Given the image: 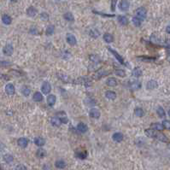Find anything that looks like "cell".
I'll use <instances>...</instances> for the list:
<instances>
[{"instance_id": "6da1fadb", "label": "cell", "mask_w": 170, "mask_h": 170, "mask_svg": "<svg viewBox=\"0 0 170 170\" xmlns=\"http://www.w3.org/2000/svg\"><path fill=\"white\" fill-rule=\"evenodd\" d=\"M146 9L145 8H139L138 9L136 10L135 14H136V16L137 17H139V19H141L142 21H144L146 17Z\"/></svg>"}, {"instance_id": "7a4b0ae2", "label": "cell", "mask_w": 170, "mask_h": 170, "mask_svg": "<svg viewBox=\"0 0 170 170\" xmlns=\"http://www.w3.org/2000/svg\"><path fill=\"white\" fill-rule=\"evenodd\" d=\"M108 50H109V51H110L114 56H115V57L116 58L117 60H118V62L120 64H125V61H124L123 57L118 53V52H116L115 50H113V49L110 48V47H108Z\"/></svg>"}, {"instance_id": "3957f363", "label": "cell", "mask_w": 170, "mask_h": 170, "mask_svg": "<svg viewBox=\"0 0 170 170\" xmlns=\"http://www.w3.org/2000/svg\"><path fill=\"white\" fill-rule=\"evenodd\" d=\"M3 52H4V54L6 55V56H11L13 54V52H14V48L11 45H6L5 46L3 49Z\"/></svg>"}, {"instance_id": "277c9868", "label": "cell", "mask_w": 170, "mask_h": 170, "mask_svg": "<svg viewBox=\"0 0 170 170\" xmlns=\"http://www.w3.org/2000/svg\"><path fill=\"white\" fill-rule=\"evenodd\" d=\"M129 2L127 1V0H122V1H120V4H119V7H120V9L122 11H127L129 9Z\"/></svg>"}, {"instance_id": "5b68a950", "label": "cell", "mask_w": 170, "mask_h": 170, "mask_svg": "<svg viewBox=\"0 0 170 170\" xmlns=\"http://www.w3.org/2000/svg\"><path fill=\"white\" fill-rule=\"evenodd\" d=\"M66 40L68 44L70 45H75L77 43V40L75 37L73 35V34H68L67 36H66Z\"/></svg>"}, {"instance_id": "8992f818", "label": "cell", "mask_w": 170, "mask_h": 170, "mask_svg": "<svg viewBox=\"0 0 170 170\" xmlns=\"http://www.w3.org/2000/svg\"><path fill=\"white\" fill-rule=\"evenodd\" d=\"M51 86L50 83L45 82L43 85H42L41 91H42V92H43L44 94H48L51 91Z\"/></svg>"}, {"instance_id": "52a82bcc", "label": "cell", "mask_w": 170, "mask_h": 170, "mask_svg": "<svg viewBox=\"0 0 170 170\" xmlns=\"http://www.w3.org/2000/svg\"><path fill=\"white\" fill-rule=\"evenodd\" d=\"M5 91L8 95H14L15 94V86L12 84H8L5 86Z\"/></svg>"}, {"instance_id": "ba28073f", "label": "cell", "mask_w": 170, "mask_h": 170, "mask_svg": "<svg viewBox=\"0 0 170 170\" xmlns=\"http://www.w3.org/2000/svg\"><path fill=\"white\" fill-rule=\"evenodd\" d=\"M17 145L21 148H26L28 145V139L26 138H20L17 140Z\"/></svg>"}, {"instance_id": "9c48e42d", "label": "cell", "mask_w": 170, "mask_h": 170, "mask_svg": "<svg viewBox=\"0 0 170 170\" xmlns=\"http://www.w3.org/2000/svg\"><path fill=\"white\" fill-rule=\"evenodd\" d=\"M146 87L148 90H154L158 87V83L156 80H150L146 85Z\"/></svg>"}, {"instance_id": "30bf717a", "label": "cell", "mask_w": 170, "mask_h": 170, "mask_svg": "<svg viewBox=\"0 0 170 170\" xmlns=\"http://www.w3.org/2000/svg\"><path fill=\"white\" fill-rule=\"evenodd\" d=\"M57 116L60 118L62 123H63V124H67V123L68 122V117H67V116H66V114H65V112H63V111H62V112L57 113Z\"/></svg>"}, {"instance_id": "8fae6325", "label": "cell", "mask_w": 170, "mask_h": 170, "mask_svg": "<svg viewBox=\"0 0 170 170\" xmlns=\"http://www.w3.org/2000/svg\"><path fill=\"white\" fill-rule=\"evenodd\" d=\"M57 77L59 78L61 80L63 81V82H66V83L70 82V80H71L70 78H69V76H68L67 74H63V73H57Z\"/></svg>"}, {"instance_id": "7c38bea8", "label": "cell", "mask_w": 170, "mask_h": 170, "mask_svg": "<svg viewBox=\"0 0 170 170\" xmlns=\"http://www.w3.org/2000/svg\"><path fill=\"white\" fill-rule=\"evenodd\" d=\"M89 115L91 117H92V118L94 119H98L99 117H100V112H99V110L98 109H91V111H90V113H89Z\"/></svg>"}, {"instance_id": "4fadbf2b", "label": "cell", "mask_w": 170, "mask_h": 170, "mask_svg": "<svg viewBox=\"0 0 170 170\" xmlns=\"http://www.w3.org/2000/svg\"><path fill=\"white\" fill-rule=\"evenodd\" d=\"M75 156L80 159H86L87 157V152L86 150H76L75 152Z\"/></svg>"}, {"instance_id": "5bb4252c", "label": "cell", "mask_w": 170, "mask_h": 170, "mask_svg": "<svg viewBox=\"0 0 170 170\" xmlns=\"http://www.w3.org/2000/svg\"><path fill=\"white\" fill-rule=\"evenodd\" d=\"M112 139L114 141H116V142H120L123 140V134L120 133H116L113 134Z\"/></svg>"}, {"instance_id": "9a60e30c", "label": "cell", "mask_w": 170, "mask_h": 170, "mask_svg": "<svg viewBox=\"0 0 170 170\" xmlns=\"http://www.w3.org/2000/svg\"><path fill=\"white\" fill-rule=\"evenodd\" d=\"M145 135L147 137H149V138H156V133H156L154 129H145Z\"/></svg>"}, {"instance_id": "2e32d148", "label": "cell", "mask_w": 170, "mask_h": 170, "mask_svg": "<svg viewBox=\"0 0 170 170\" xmlns=\"http://www.w3.org/2000/svg\"><path fill=\"white\" fill-rule=\"evenodd\" d=\"M51 122L52 125L55 126V127H59L62 124L61 120H60V118L58 116H53V117H52L51 120Z\"/></svg>"}, {"instance_id": "e0dca14e", "label": "cell", "mask_w": 170, "mask_h": 170, "mask_svg": "<svg viewBox=\"0 0 170 170\" xmlns=\"http://www.w3.org/2000/svg\"><path fill=\"white\" fill-rule=\"evenodd\" d=\"M36 14H37V9H36L34 7H32V6L29 7L27 9V15L28 16H30V17H34V16L36 15Z\"/></svg>"}, {"instance_id": "ac0fdd59", "label": "cell", "mask_w": 170, "mask_h": 170, "mask_svg": "<svg viewBox=\"0 0 170 170\" xmlns=\"http://www.w3.org/2000/svg\"><path fill=\"white\" fill-rule=\"evenodd\" d=\"M129 87L131 88L132 90H138L139 88L141 87V84H140V82H139V81H132L130 84H129Z\"/></svg>"}, {"instance_id": "d6986e66", "label": "cell", "mask_w": 170, "mask_h": 170, "mask_svg": "<svg viewBox=\"0 0 170 170\" xmlns=\"http://www.w3.org/2000/svg\"><path fill=\"white\" fill-rule=\"evenodd\" d=\"M106 84H107V86H111V87L116 86H117V80L115 79V78H109V79L106 80Z\"/></svg>"}, {"instance_id": "ffe728a7", "label": "cell", "mask_w": 170, "mask_h": 170, "mask_svg": "<svg viewBox=\"0 0 170 170\" xmlns=\"http://www.w3.org/2000/svg\"><path fill=\"white\" fill-rule=\"evenodd\" d=\"M2 21L4 22L5 25H9V24H11L12 19H11V17L9 15H4L2 16Z\"/></svg>"}, {"instance_id": "44dd1931", "label": "cell", "mask_w": 170, "mask_h": 170, "mask_svg": "<svg viewBox=\"0 0 170 170\" xmlns=\"http://www.w3.org/2000/svg\"><path fill=\"white\" fill-rule=\"evenodd\" d=\"M118 21L120 22V24H122L123 26H127L128 24V19L124 15H119L118 16Z\"/></svg>"}, {"instance_id": "7402d4cb", "label": "cell", "mask_w": 170, "mask_h": 170, "mask_svg": "<svg viewBox=\"0 0 170 170\" xmlns=\"http://www.w3.org/2000/svg\"><path fill=\"white\" fill-rule=\"evenodd\" d=\"M77 129L79 130L80 133H86L88 130V127L85 123H80V124H78Z\"/></svg>"}, {"instance_id": "603a6c76", "label": "cell", "mask_w": 170, "mask_h": 170, "mask_svg": "<svg viewBox=\"0 0 170 170\" xmlns=\"http://www.w3.org/2000/svg\"><path fill=\"white\" fill-rule=\"evenodd\" d=\"M109 74V72H103V70H100V71L97 72V73L95 75H94V79H95V80H99L103 76H104V75H107V74Z\"/></svg>"}, {"instance_id": "cb8c5ba5", "label": "cell", "mask_w": 170, "mask_h": 170, "mask_svg": "<svg viewBox=\"0 0 170 170\" xmlns=\"http://www.w3.org/2000/svg\"><path fill=\"white\" fill-rule=\"evenodd\" d=\"M56 100H57V98H56V97L54 95H52V94H51V95H49L47 97V103L50 106L54 105L56 103Z\"/></svg>"}, {"instance_id": "d4e9b609", "label": "cell", "mask_w": 170, "mask_h": 170, "mask_svg": "<svg viewBox=\"0 0 170 170\" xmlns=\"http://www.w3.org/2000/svg\"><path fill=\"white\" fill-rule=\"evenodd\" d=\"M152 129L154 130H156V131H162L164 129V127H163L162 124H160V123H153L151 124V126H150Z\"/></svg>"}, {"instance_id": "484cf974", "label": "cell", "mask_w": 170, "mask_h": 170, "mask_svg": "<svg viewBox=\"0 0 170 170\" xmlns=\"http://www.w3.org/2000/svg\"><path fill=\"white\" fill-rule=\"evenodd\" d=\"M34 144L37 146H43L45 144V140L43 138H40V137H38L34 139Z\"/></svg>"}, {"instance_id": "4316f807", "label": "cell", "mask_w": 170, "mask_h": 170, "mask_svg": "<svg viewBox=\"0 0 170 170\" xmlns=\"http://www.w3.org/2000/svg\"><path fill=\"white\" fill-rule=\"evenodd\" d=\"M105 97H107L108 99L114 100V99L116 98V93L114 92V91H107V92L105 93Z\"/></svg>"}, {"instance_id": "83f0119b", "label": "cell", "mask_w": 170, "mask_h": 170, "mask_svg": "<svg viewBox=\"0 0 170 170\" xmlns=\"http://www.w3.org/2000/svg\"><path fill=\"white\" fill-rule=\"evenodd\" d=\"M32 99L35 102H41L43 100V96L40 92H35L34 94V97H32Z\"/></svg>"}, {"instance_id": "f1b7e54d", "label": "cell", "mask_w": 170, "mask_h": 170, "mask_svg": "<svg viewBox=\"0 0 170 170\" xmlns=\"http://www.w3.org/2000/svg\"><path fill=\"white\" fill-rule=\"evenodd\" d=\"M132 74L133 75V76H135V77H141L143 73H142V70L140 69L139 68H135L133 70Z\"/></svg>"}, {"instance_id": "f546056e", "label": "cell", "mask_w": 170, "mask_h": 170, "mask_svg": "<svg viewBox=\"0 0 170 170\" xmlns=\"http://www.w3.org/2000/svg\"><path fill=\"white\" fill-rule=\"evenodd\" d=\"M63 18L65 19V20L68 21H74V15H73V14H72V13H70V12L65 13V14L63 15Z\"/></svg>"}, {"instance_id": "4dcf8cb0", "label": "cell", "mask_w": 170, "mask_h": 170, "mask_svg": "<svg viewBox=\"0 0 170 170\" xmlns=\"http://www.w3.org/2000/svg\"><path fill=\"white\" fill-rule=\"evenodd\" d=\"M134 114H135V116H139V117H143L145 116V111H144L141 108H136L134 110Z\"/></svg>"}, {"instance_id": "1f68e13d", "label": "cell", "mask_w": 170, "mask_h": 170, "mask_svg": "<svg viewBox=\"0 0 170 170\" xmlns=\"http://www.w3.org/2000/svg\"><path fill=\"white\" fill-rule=\"evenodd\" d=\"M156 138L159 139L160 141H162V142H168V138L164 135V134H162V133H156Z\"/></svg>"}, {"instance_id": "d6a6232c", "label": "cell", "mask_w": 170, "mask_h": 170, "mask_svg": "<svg viewBox=\"0 0 170 170\" xmlns=\"http://www.w3.org/2000/svg\"><path fill=\"white\" fill-rule=\"evenodd\" d=\"M103 40L107 43H111V42H113L114 39H113V36L110 34H105L103 35Z\"/></svg>"}, {"instance_id": "836d02e7", "label": "cell", "mask_w": 170, "mask_h": 170, "mask_svg": "<svg viewBox=\"0 0 170 170\" xmlns=\"http://www.w3.org/2000/svg\"><path fill=\"white\" fill-rule=\"evenodd\" d=\"M90 60L91 62H93L94 63H99L101 62L100 57H98V56H97V55H91L90 56Z\"/></svg>"}, {"instance_id": "e575fe53", "label": "cell", "mask_w": 170, "mask_h": 170, "mask_svg": "<svg viewBox=\"0 0 170 170\" xmlns=\"http://www.w3.org/2000/svg\"><path fill=\"white\" fill-rule=\"evenodd\" d=\"M55 165L58 168H64L65 166H66V163H65V162L63 161V160H58V161L56 162Z\"/></svg>"}, {"instance_id": "d590c367", "label": "cell", "mask_w": 170, "mask_h": 170, "mask_svg": "<svg viewBox=\"0 0 170 170\" xmlns=\"http://www.w3.org/2000/svg\"><path fill=\"white\" fill-rule=\"evenodd\" d=\"M142 21H143L141 19H139V17H137V16H134V17L133 18V23L134 24V26H136V27H139V26L141 25Z\"/></svg>"}, {"instance_id": "8d00e7d4", "label": "cell", "mask_w": 170, "mask_h": 170, "mask_svg": "<svg viewBox=\"0 0 170 170\" xmlns=\"http://www.w3.org/2000/svg\"><path fill=\"white\" fill-rule=\"evenodd\" d=\"M54 32H55V27L53 25H51L46 28V32H46L47 35H52L54 34Z\"/></svg>"}, {"instance_id": "74e56055", "label": "cell", "mask_w": 170, "mask_h": 170, "mask_svg": "<svg viewBox=\"0 0 170 170\" xmlns=\"http://www.w3.org/2000/svg\"><path fill=\"white\" fill-rule=\"evenodd\" d=\"M4 160L7 162V163H10L13 162V160H14V157H13V156L9 155V154H6L4 156Z\"/></svg>"}, {"instance_id": "f35d334b", "label": "cell", "mask_w": 170, "mask_h": 170, "mask_svg": "<svg viewBox=\"0 0 170 170\" xmlns=\"http://www.w3.org/2000/svg\"><path fill=\"white\" fill-rule=\"evenodd\" d=\"M99 32L97 30V29H91V30L90 31V36H91V37H93V38H98L99 37Z\"/></svg>"}, {"instance_id": "ab89813d", "label": "cell", "mask_w": 170, "mask_h": 170, "mask_svg": "<svg viewBox=\"0 0 170 170\" xmlns=\"http://www.w3.org/2000/svg\"><path fill=\"white\" fill-rule=\"evenodd\" d=\"M156 113L160 117H164L165 116V111L162 109V107H158L157 109H156Z\"/></svg>"}, {"instance_id": "60d3db41", "label": "cell", "mask_w": 170, "mask_h": 170, "mask_svg": "<svg viewBox=\"0 0 170 170\" xmlns=\"http://www.w3.org/2000/svg\"><path fill=\"white\" fill-rule=\"evenodd\" d=\"M46 155V153H45V151L44 150H42V149H39L37 150V156L38 157H40V158H43L44 156Z\"/></svg>"}, {"instance_id": "b9f144b4", "label": "cell", "mask_w": 170, "mask_h": 170, "mask_svg": "<svg viewBox=\"0 0 170 170\" xmlns=\"http://www.w3.org/2000/svg\"><path fill=\"white\" fill-rule=\"evenodd\" d=\"M85 103H86V105L88 106H94L96 105V102L94 100H92L91 98H86L85 100Z\"/></svg>"}, {"instance_id": "7bdbcfd3", "label": "cell", "mask_w": 170, "mask_h": 170, "mask_svg": "<svg viewBox=\"0 0 170 170\" xmlns=\"http://www.w3.org/2000/svg\"><path fill=\"white\" fill-rule=\"evenodd\" d=\"M150 41L152 42V43H155V44H159L160 43V40L158 39V37L155 34L151 35V37H150Z\"/></svg>"}, {"instance_id": "ee69618b", "label": "cell", "mask_w": 170, "mask_h": 170, "mask_svg": "<svg viewBox=\"0 0 170 170\" xmlns=\"http://www.w3.org/2000/svg\"><path fill=\"white\" fill-rule=\"evenodd\" d=\"M116 74L118 75L120 77H125L126 76V72L123 69H117L116 71Z\"/></svg>"}, {"instance_id": "f6af8a7d", "label": "cell", "mask_w": 170, "mask_h": 170, "mask_svg": "<svg viewBox=\"0 0 170 170\" xmlns=\"http://www.w3.org/2000/svg\"><path fill=\"white\" fill-rule=\"evenodd\" d=\"M30 92H31V91H30V89H29V88H28V87H25V88H23V89H22V94H23V95L26 96V97L29 96Z\"/></svg>"}, {"instance_id": "bcb514c9", "label": "cell", "mask_w": 170, "mask_h": 170, "mask_svg": "<svg viewBox=\"0 0 170 170\" xmlns=\"http://www.w3.org/2000/svg\"><path fill=\"white\" fill-rule=\"evenodd\" d=\"M162 125L164 127V128H167V129H170V122L169 120H163L162 122Z\"/></svg>"}, {"instance_id": "7dc6e473", "label": "cell", "mask_w": 170, "mask_h": 170, "mask_svg": "<svg viewBox=\"0 0 170 170\" xmlns=\"http://www.w3.org/2000/svg\"><path fill=\"white\" fill-rule=\"evenodd\" d=\"M93 12L95 13V14L100 15H102V16H107V17H114V16H115V15H108V14H103V13H101V12H98V11H95V10H94Z\"/></svg>"}, {"instance_id": "c3c4849f", "label": "cell", "mask_w": 170, "mask_h": 170, "mask_svg": "<svg viewBox=\"0 0 170 170\" xmlns=\"http://www.w3.org/2000/svg\"><path fill=\"white\" fill-rule=\"evenodd\" d=\"M116 4H117V0H111V9H112V11L116 10Z\"/></svg>"}, {"instance_id": "681fc988", "label": "cell", "mask_w": 170, "mask_h": 170, "mask_svg": "<svg viewBox=\"0 0 170 170\" xmlns=\"http://www.w3.org/2000/svg\"><path fill=\"white\" fill-rule=\"evenodd\" d=\"M11 63L9 62H6V61H1L0 62V66H9Z\"/></svg>"}, {"instance_id": "f907efd6", "label": "cell", "mask_w": 170, "mask_h": 170, "mask_svg": "<svg viewBox=\"0 0 170 170\" xmlns=\"http://www.w3.org/2000/svg\"><path fill=\"white\" fill-rule=\"evenodd\" d=\"M29 32H30V34H34V35H36L38 34V30H37V28H32Z\"/></svg>"}, {"instance_id": "816d5d0a", "label": "cell", "mask_w": 170, "mask_h": 170, "mask_svg": "<svg viewBox=\"0 0 170 170\" xmlns=\"http://www.w3.org/2000/svg\"><path fill=\"white\" fill-rule=\"evenodd\" d=\"M40 17H41V19H43V20H47L49 16H48V15L46 14V13H42Z\"/></svg>"}, {"instance_id": "f5cc1de1", "label": "cell", "mask_w": 170, "mask_h": 170, "mask_svg": "<svg viewBox=\"0 0 170 170\" xmlns=\"http://www.w3.org/2000/svg\"><path fill=\"white\" fill-rule=\"evenodd\" d=\"M15 169H16V170H20V169H21V170H22V169L26 170V169H27V168H26V167L23 166V165H18V166L15 168Z\"/></svg>"}, {"instance_id": "db71d44e", "label": "cell", "mask_w": 170, "mask_h": 170, "mask_svg": "<svg viewBox=\"0 0 170 170\" xmlns=\"http://www.w3.org/2000/svg\"><path fill=\"white\" fill-rule=\"evenodd\" d=\"M145 62H152V61H155V58H147V57H144V58H140Z\"/></svg>"}, {"instance_id": "11a10c76", "label": "cell", "mask_w": 170, "mask_h": 170, "mask_svg": "<svg viewBox=\"0 0 170 170\" xmlns=\"http://www.w3.org/2000/svg\"><path fill=\"white\" fill-rule=\"evenodd\" d=\"M166 32H168V34H170V25H168V27L166 28Z\"/></svg>"}, {"instance_id": "9f6ffc18", "label": "cell", "mask_w": 170, "mask_h": 170, "mask_svg": "<svg viewBox=\"0 0 170 170\" xmlns=\"http://www.w3.org/2000/svg\"><path fill=\"white\" fill-rule=\"evenodd\" d=\"M168 116H169V117H170V110L168 111Z\"/></svg>"}, {"instance_id": "6f0895ef", "label": "cell", "mask_w": 170, "mask_h": 170, "mask_svg": "<svg viewBox=\"0 0 170 170\" xmlns=\"http://www.w3.org/2000/svg\"><path fill=\"white\" fill-rule=\"evenodd\" d=\"M168 149L170 150V144H169V145H168Z\"/></svg>"}]
</instances>
